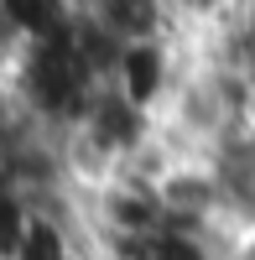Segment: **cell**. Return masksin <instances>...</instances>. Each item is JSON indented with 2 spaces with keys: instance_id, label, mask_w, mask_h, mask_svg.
I'll use <instances>...</instances> for the list:
<instances>
[{
  "instance_id": "6da1fadb",
  "label": "cell",
  "mask_w": 255,
  "mask_h": 260,
  "mask_svg": "<svg viewBox=\"0 0 255 260\" xmlns=\"http://www.w3.org/2000/svg\"><path fill=\"white\" fill-rule=\"evenodd\" d=\"M73 0H0V26L16 47H37V42H57L73 31Z\"/></svg>"
}]
</instances>
